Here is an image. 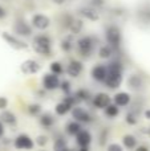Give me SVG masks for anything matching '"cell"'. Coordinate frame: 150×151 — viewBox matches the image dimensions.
I'll return each mask as SVG.
<instances>
[{"mask_svg": "<svg viewBox=\"0 0 150 151\" xmlns=\"http://www.w3.org/2000/svg\"><path fill=\"white\" fill-rule=\"evenodd\" d=\"M39 122H40V125H41L43 127L50 129L56 123V119H55V117H53L50 113H43V114L40 115V118H39Z\"/></svg>", "mask_w": 150, "mask_h": 151, "instance_id": "20", "label": "cell"}, {"mask_svg": "<svg viewBox=\"0 0 150 151\" xmlns=\"http://www.w3.org/2000/svg\"><path fill=\"white\" fill-rule=\"evenodd\" d=\"M82 69H84V66H82V63L79 60H71V63L68 64V68H66V74L69 76V77L72 78H76L79 77L80 74L82 73Z\"/></svg>", "mask_w": 150, "mask_h": 151, "instance_id": "14", "label": "cell"}, {"mask_svg": "<svg viewBox=\"0 0 150 151\" xmlns=\"http://www.w3.org/2000/svg\"><path fill=\"white\" fill-rule=\"evenodd\" d=\"M35 143L37 145V146H40V147H44L45 145L48 143V137L47 135H39L36 138V142Z\"/></svg>", "mask_w": 150, "mask_h": 151, "instance_id": "35", "label": "cell"}, {"mask_svg": "<svg viewBox=\"0 0 150 151\" xmlns=\"http://www.w3.org/2000/svg\"><path fill=\"white\" fill-rule=\"evenodd\" d=\"M144 85H145V80H144L142 76L140 74H130L128 77V86H129L132 90H142Z\"/></svg>", "mask_w": 150, "mask_h": 151, "instance_id": "15", "label": "cell"}, {"mask_svg": "<svg viewBox=\"0 0 150 151\" xmlns=\"http://www.w3.org/2000/svg\"><path fill=\"white\" fill-rule=\"evenodd\" d=\"M39 151H45V150H39Z\"/></svg>", "mask_w": 150, "mask_h": 151, "instance_id": "47", "label": "cell"}, {"mask_svg": "<svg viewBox=\"0 0 150 151\" xmlns=\"http://www.w3.org/2000/svg\"><path fill=\"white\" fill-rule=\"evenodd\" d=\"M28 113L33 117H37V115H41V106L39 104H31L28 106Z\"/></svg>", "mask_w": 150, "mask_h": 151, "instance_id": "32", "label": "cell"}, {"mask_svg": "<svg viewBox=\"0 0 150 151\" xmlns=\"http://www.w3.org/2000/svg\"><path fill=\"white\" fill-rule=\"evenodd\" d=\"M94 1H102V0H94Z\"/></svg>", "mask_w": 150, "mask_h": 151, "instance_id": "46", "label": "cell"}, {"mask_svg": "<svg viewBox=\"0 0 150 151\" xmlns=\"http://www.w3.org/2000/svg\"><path fill=\"white\" fill-rule=\"evenodd\" d=\"M72 117H73L74 121H77V122H80V123L92 122V115L85 109H82V107H80V106H74L73 109H72Z\"/></svg>", "mask_w": 150, "mask_h": 151, "instance_id": "11", "label": "cell"}, {"mask_svg": "<svg viewBox=\"0 0 150 151\" xmlns=\"http://www.w3.org/2000/svg\"><path fill=\"white\" fill-rule=\"evenodd\" d=\"M5 16H7V11H5L4 8L0 5V19H4Z\"/></svg>", "mask_w": 150, "mask_h": 151, "instance_id": "39", "label": "cell"}, {"mask_svg": "<svg viewBox=\"0 0 150 151\" xmlns=\"http://www.w3.org/2000/svg\"><path fill=\"white\" fill-rule=\"evenodd\" d=\"M130 102H132V96L126 91H120L113 97V104H116L118 107L129 106Z\"/></svg>", "mask_w": 150, "mask_h": 151, "instance_id": "17", "label": "cell"}, {"mask_svg": "<svg viewBox=\"0 0 150 151\" xmlns=\"http://www.w3.org/2000/svg\"><path fill=\"white\" fill-rule=\"evenodd\" d=\"M144 115H145L146 119H149V121H150V109H146L145 111H144Z\"/></svg>", "mask_w": 150, "mask_h": 151, "instance_id": "42", "label": "cell"}, {"mask_svg": "<svg viewBox=\"0 0 150 151\" xmlns=\"http://www.w3.org/2000/svg\"><path fill=\"white\" fill-rule=\"evenodd\" d=\"M138 115H140V113L134 111V110H130V111H128L126 115H125V122L130 126L137 125L138 123Z\"/></svg>", "mask_w": 150, "mask_h": 151, "instance_id": "26", "label": "cell"}, {"mask_svg": "<svg viewBox=\"0 0 150 151\" xmlns=\"http://www.w3.org/2000/svg\"><path fill=\"white\" fill-rule=\"evenodd\" d=\"M3 135H4V123L0 121V138H1Z\"/></svg>", "mask_w": 150, "mask_h": 151, "instance_id": "40", "label": "cell"}, {"mask_svg": "<svg viewBox=\"0 0 150 151\" xmlns=\"http://www.w3.org/2000/svg\"><path fill=\"white\" fill-rule=\"evenodd\" d=\"M40 69H41V65H40L36 60H32V58H28V60L23 61L20 65V72L24 76L36 74L40 72Z\"/></svg>", "mask_w": 150, "mask_h": 151, "instance_id": "8", "label": "cell"}, {"mask_svg": "<svg viewBox=\"0 0 150 151\" xmlns=\"http://www.w3.org/2000/svg\"><path fill=\"white\" fill-rule=\"evenodd\" d=\"M122 146L126 150H136L137 147V139L132 134H126L122 137Z\"/></svg>", "mask_w": 150, "mask_h": 151, "instance_id": "22", "label": "cell"}, {"mask_svg": "<svg viewBox=\"0 0 150 151\" xmlns=\"http://www.w3.org/2000/svg\"><path fill=\"white\" fill-rule=\"evenodd\" d=\"M69 147H68V142L65 141L64 138H57L53 143V151H68Z\"/></svg>", "mask_w": 150, "mask_h": 151, "instance_id": "28", "label": "cell"}, {"mask_svg": "<svg viewBox=\"0 0 150 151\" xmlns=\"http://www.w3.org/2000/svg\"><path fill=\"white\" fill-rule=\"evenodd\" d=\"M92 78L94 81H98V82H105L106 76H108V66L102 65V64H98V65L93 66L92 68Z\"/></svg>", "mask_w": 150, "mask_h": 151, "instance_id": "13", "label": "cell"}, {"mask_svg": "<svg viewBox=\"0 0 150 151\" xmlns=\"http://www.w3.org/2000/svg\"><path fill=\"white\" fill-rule=\"evenodd\" d=\"M76 142L80 147L89 146L90 142H92V134H90L88 130H84V129H82V130L76 135Z\"/></svg>", "mask_w": 150, "mask_h": 151, "instance_id": "18", "label": "cell"}, {"mask_svg": "<svg viewBox=\"0 0 150 151\" xmlns=\"http://www.w3.org/2000/svg\"><path fill=\"white\" fill-rule=\"evenodd\" d=\"M134 151H149V149L146 146H138V147H136Z\"/></svg>", "mask_w": 150, "mask_h": 151, "instance_id": "41", "label": "cell"}, {"mask_svg": "<svg viewBox=\"0 0 150 151\" xmlns=\"http://www.w3.org/2000/svg\"><path fill=\"white\" fill-rule=\"evenodd\" d=\"M74 97L77 98L79 102H84V101H89L90 99V93L87 89H79L74 91Z\"/></svg>", "mask_w": 150, "mask_h": 151, "instance_id": "29", "label": "cell"}, {"mask_svg": "<svg viewBox=\"0 0 150 151\" xmlns=\"http://www.w3.org/2000/svg\"><path fill=\"white\" fill-rule=\"evenodd\" d=\"M32 48L36 53L48 57L52 53V39L45 33L36 35L32 40Z\"/></svg>", "mask_w": 150, "mask_h": 151, "instance_id": "2", "label": "cell"}, {"mask_svg": "<svg viewBox=\"0 0 150 151\" xmlns=\"http://www.w3.org/2000/svg\"><path fill=\"white\" fill-rule=\"evenodd\" d=\"M93 102V106L96 109H106L109 105L112 104V98L110 96H108L106 93H97L92 99Z\"/></svg>", "mask_w": 150, "mask_h": 151, "instance_id": "12", "label": "cell"}, {"mask_svg": "<svg viewBox=\"0 0 150 151\" xmlns=\"http://www.w3.org/2000/svg\"><path fill=\"white\" fill-rule=\"evenodd\" d=\"M106 151H124V146L118 143H110L106 147Z\"/></svg>", "mask_w": 150, "mask_h": 151, "instance_id": "36", "label": "cell"}, {"mask_svg": "<svg viewBox=\"0 0 150 151\" xmlns=\"http://www.w3.org/2000/svg\"><path fill=\"white\" fill-rule=\"evenodd\" d=\"M49 70H50V73H53L56 76H61L64 73V66H63V64L58 63V61H53L49 65Z\"/></svg>", "mask_w": 150, "mask_h": 151, "instance_id": "30", "label": "cell"}, {"mask_svg": "<svg viewBox=\"0 0 150 151\" xmlns=\"http://www.w3.org/2000/svg\"><path fill=\"white\" fill-rule=\"evenodd\" d=\"M50 1L55 3V4H57V5H61V4H64L66 0H50Z\"/></svg>", "mask_w": 150, "mask_h": 151, "instance_id": "43", "label": "cell"}, {"mask_svg": "<svg viewBox=\"0 0 150 151\" xmlns=\"http://www.w3.org/2000/svg\"><path fill=\"white\" fill-rule=\"evenodd\" d=\"M13 32L19 37H29L32 35V25L23 19H19L13 25Z\"/></svg>", "mask_w": 150, "mask_h": 151, "instance_id": "6", "label": "cell"}, {"mask_svg": "<svg viewBox=\"0 0 150 151\" xmlns=\"http://www.w3.org/2000/svg\"><path fill=\"white\" fill-rule=\"evenodd\" d=\"M13 146L17 150H32L35 146V142L27 134H19L13 141Z\"/></svg>", "mask_w": 150, "mask_h": 151, "instance_id": "7", "label": "cell"}, {"mask_svg": "<svg viewBox=\"0 0 150 151\" xmlns=\"http://www.w3.org/2000/svg\"><path fill=\"white\" fill-rule=\"evenodd\" d=\"M73 37L72 36H69V37H66V39H64L63 41H61V49L64 50V52H71L72 49H73Z\"/></svg>", "mask_w": 150, "mask_h": 151, "instance_id": "31", "label": "cell"}, {"mask_svg": "<svg viewBox=\"0 0 150 151\" xmlns=\"http://www.w3.org/2000/svg\"><path fill=\"white\" fill-rule=\"evenodd\" d=\"M60 78L58 76L53 74V73H47L43 77V88L45 90H56V89H60Z\"/></svg>", "mask_w": 150, "mask_h": 151, "instance_id": "10", "label": "cell"}, {"mask_svg": "<svg viewBox=\"0 0 150 151\" xmlns=\"http://www.w3.org/2000/svg\"><path fill=\"white\" fill-rule=\"evenodd\" d=\"M104 113H105V115L109 118H116V117H118V114H120V107L117 106L116 104H110L106 109H104Z\"/></svg>", "mask_w": 150, "mask_h": 151, "instance_id": "27", "label": "cell"}, {"mask_svg": "<svg viewBox=\"0 0 150 151\" xmlns=\"http://www.w3.org/2000/svg\"><path fill=\"white\" fill-rule=\"evenodd\" d=\"M142 131H144L145 134H148V135L150 137V127H146V130H142Z\"/></svg>", "mask_w": 150, "mask_h": 151, "instance_id": "45", "label": "cell"}, {"mask_svg": "<svg viewBox=\"0 0 150 151\" xmlns=\"http://www.w3.org/2000/svg\"><path fill=\"white\" fill-rule=\"evenodd\" d=\"M76 151H89V146H87V147H80V149L76 150Z\"/></svg>", "mask_w": 150, "mask_h": 151, "instance_id": "44", "label": "cell"}, {"mask_svg": "<svg viewBox=\"0 0 150 151\" xmlns=\"http://www.w3.org/2000/svg\"><path fill=\"white\" fill-rule=\"evenodd\" d=\"M8 106V99L5 97H0V110H5Z\"/></svg>", "mask_w": 150, "mask_h": 151, "instance_id": "37", "label": "cell"}, {"mask_svg": "<svg viewBox=\"0 0 150 151\" xmlns=\"http://www.w3.org/2000/svg\"><path fill=\"white\" fill-rule=\"evenodd\" d=\"M106 66H108V76H106V80L104 83L109 89L120 88L122 83V73H124V66H122L121 61L113 60Z\"/></svg>", "mask_w": 150, "mask_h": 151, "instance_id": "1", "label": "cell"}, {"mask_svg": "<svg viewBox=\"0 0 150 151\" xmlns=\"http://www.w3.org/2000/svg\"><path fill=\"white\" fill-rule=\"evenodd\" d=\"M113 48L110 47V45L105 44L102 45V47L98 49V57L102 58V60H108V58H110L112 56H113Z\"/></svg>", "mask_w": 150, "mask_h": 151, "instance_id": "25", "label": "cell"}, {"mask_svg": "<svg viewBox=\"0 0 150 151\" xmlns=\"http://www.w3.org/2000/svg\"><path fill=\"white\" fill-rule=\"evenodd\" d=\"M105 134H108V130H104L102 131V135H101V142H100L101 146H104V145H105Z\"/></svg>", "mask_w": 150, "mask_h": 151, "instance_id": "38", "label": "cell"}, {"mask_svg": "<svg viewBox=\"0 0 150 151\" xmlns=\"http://www.w3.org/2000/svg\"><path fill=\"white\" fill-rule=\"evenodd\" d=\"M96 42H97V40L93 36L80 37V39L77 40V49H79V53L85 58L90 57V55L94 52V48H96V45H97Z\"/></svg>", "mask_w": 150, "mask_h": 151, "instance_id": "3", "label": "cell"}, {"mask_svg": "<svg viewBox=\"0 0 150 151\" xmlns=\"http://www.w3.org/2000/svg\"><path fill=\"white\" fill-rule=\"evenodd\" d=\"M138 17L144 21V23H150V8L149 9H144L138 12Z\"/></svg>", "mask_w": 150, "mask_h": 151, "instance_id": "34", "label": "cell"}, {"mask_svg": "<svg viewBox=\"0 0 150 151\" xmlns=\"http://www.w3.org/2000/svg\"><path fill=\"white\" fill-rule=\"evenodd\" d=\"M1 37L11 48L16 50H21V49H27L29 47L25 41H23L21 39H19V36L16 35H12V33H8V32H3L1 33Z\"/></svg>", "mask_w": 150, "mask_h": 151, "instance_id": "5", "label": "cell"}, {"mask_svg": "<svg viewBox=\"0 0 150 151\" xmlns=\"http://www.w3.org/2000/svg\"><path fill=\"white\" fill-rule=\"evenodd\" d=\"M72 109H73V107H72L69 104H66L65 101H61L56 105L55 111L57 115H65V114H68L69 111H72Z\"/></svg>", "mask_w": 150, "mask_h": 151, "instance_id": "24", "label": "cell"}, {"mask_svg": "<svg viewBox=\"0 0 150 151\" xmlns=\"http://www.w3.org/2000/svg\"><path fill=\"white\" fill-rule=\"evenodd\" d=\"M82 130V126L80 122H77V121H71V122L66 123L65 126V131L68 135H72V137H76L77 134L80 133V131Z\"/></svg>", "mask_w": 150, "mask_h": 151, "instance_id": "19", "label": "cell"}, {"mask_svg": "<svg viewBox=\"0 0 150 151\" xmlns=\"http://www.w3.org/2000/svg\"><path fill=\"white\" fill-rule=\"evenodd\" d=\"M31 23H32L31 25L33 28L39 29V31H45L50 25V19L44 13H36V15H33Z\"/></svg>", "mask_w": 150, "mask_h": 151, "instance_id": "9", "label": "cell"}, {"mask_svg": "<svg viewBox=\"0 0 150 151\" xmlns=\"http://www.w3.org/2000/svg\"><path fill=\"white\" fill-rule=\"evenodd\" d=\"M0 121L5 125H9V126H15L16 122H17V118L16 115L13 114L12 111H8V110H4V111L0 114Z\"/></svg>", "mask_w": 150, "mask_h": 151, "instance_id": "21", "label": "cell"}, {"mask_svg": "<svg viewBox=\"0 0 150 151\" xmlns=\"http://www.w3.org/2000/svg\"><path fill=\"white\" fill-rule=\"evenodd\" d=\"M82 28H84V23H82V20H80V19H76V17H74L73 20H72L71 25H69L68 31L71 32L72 36H76V35H79L80 32L82 31Z\"/></svg>", "mask_w": 150, "mask_h": 151, "instance_id": "23", "label": "cell"}, {"mask_svg": "<svg viewBox=\"0 0 150 151\" xmlns=\"http://www.w3.org/2000/svg\"><path fill=\"white\" fill-rule=\"evenodd\" d=\"M79 12L82 17H85L87 20H90V21H97L98 19H100V13H98V11L94 7H90V5L81 7L79 9Z\"/></svg>", "mask_w": 150, "mask_h": 151, "instance_id": "16", "label": "cell"}, {"mask_svg": "<svg viewBox=\"0 0 150 151\" xmlns=\"http://www.w3.org/2000/svg\"><path fill=\"white\" fill-rule=\"evenodd\" d=\"M60 89L63 90V93L65 94H71V91H72V85H71V82H69L68 80H64V81H61V83H60Z\"/></svg>", "mask_w": 150, "mask_h": 151, "instance_id": "33", "label": "cell"}, {"mask_svg": "<svg viewBox=\"0 0 150 151\" xmlns=\"http://www.w3.org/2000/svg\"><path fill=\"white\" fill-rule=\"evenodd\" d=\"M105 39H106L108 45H110L113 49H118L122 42L121 29L117 25H109L105 31Z\"/></svg>", "mask_w": 150, "mask_h": 151, "instance_id": "4", "label": "cell"}]
</instances>
